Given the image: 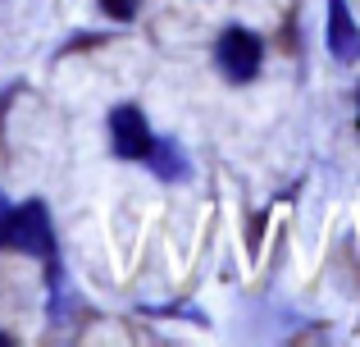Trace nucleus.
Listing matches in <instances>:
<instances>
[{
  "label": "nucleus",
  "mask_w": 360,
  "mask_h": 347,
  "mask_svg": "<svg viewBox=\"0 0 360 347\" xmlns=\"http://www.w3.org/2000/svg\"><path fill=\"white\" fill-rule=\"evenodd\" d=\"M9 247L32 251V256H46L51 265V279L60 284V260H55V238H51V215H46L41 201H27L23 210H14V229H9Z\"/></svg>",
  "instance_id": "nucleus-1"
},
{
  "label": "nucleus",
  "mask_w": 360,
  "mask_h": 347,
  "mask_svg": "<svg viewBox=\"0 0 360 347\" xmlns=\"http://www.w3.org/2000/svg\"><path fill=\"white\" fill-rule=\"evenodd\" d=\"M328 51L338 60H356L360 55V27L347 14V0H328Z\"/></svg>",
  "instance_id": "nucleus-4"
},
{
  "label": "nucleus",
  "mask_w": 360,
  "mask_h": 347,
  "mask_svg": "<svg viewBox=\"0 0 360 347\" xmlns=\"http://www.w3.org/2000/svg\"><path fill=\"white\" fill-rule=\"evenodd\" d=\"M260 37L246 32V27H229V32L219 37V46H214V60H219V69L229 73L233 82H251L255 69H260Z\"/></svg>",
  "instance_id": "nucleus-2"
},
{
  "label": "nucleus",
  "mask_w": 360,
  "mask_h": 347,
  "mask_svg": "<svg viewBox=\"0 0 360 347\" xmlns=\"http://www.w3.org/2000/svg\"><path fill=\"white\" fill-rule=\"evenodd\" d=\"M137 5H141V0H101V9H105L110 18H123V23L137 14Z\"/></svg>",
  "instance_id": "nucleus-6"
},
{
  "label": "nucleus",
  "mask_w": 360,
  "mask_h": 347,
  "mask_svg": "<svg viewBox=\"0 0 360 347\" xmlns=\"http://www.w3.org/2000/svg\"><path fill=\"white\" fill-rule=\"evenodd\" d=\"M9 229H14V206H9V196L0 192V247H9Z\"/></svg>",
  "instance_id": "nucleus-7"
},
{
  "label": "nucleus",
  "mask_w": 360,
  "mask_h": 347,
  "mask_svg": "<svg viewBox=\"0 0 360 347\" xmlns=\"http://www.w3.org/2000/svg\"><path fill=\"white\" fill-rule=\"evenodd\" d=\"M146 160L155 165L160 178H183L187 174L183 151H178V142H169V137H155V142H150V156H146Z\"/></svg>",
  "instance_id": "nucleus-5"
},
{
  "label": "nucleus",
  "mask_w": 360,
  "mask_h": 347,
  "mask_svg": "<svg viewBox=\"0 0 360 347\" xmlns=\"http://www.w3.org/2000/svg\"><path fill=\"white\" fill-rule=\"evenodd\" d=\"M110 137H115V151L123 156V160H146L150 142H155L137 106H119L115 115H110Z\"/></svg>",
  "instance_id": "nucleus-3"
}]
</instances>
